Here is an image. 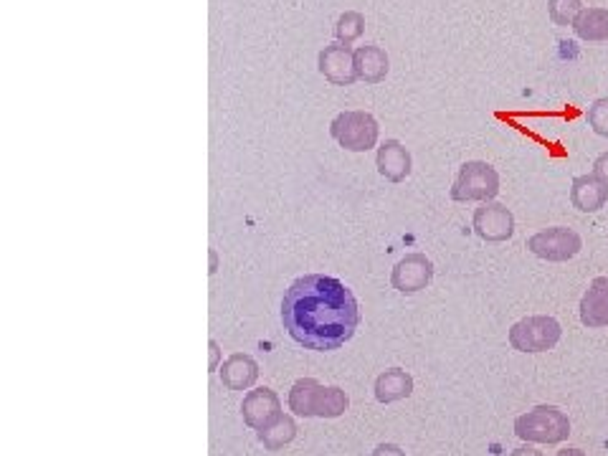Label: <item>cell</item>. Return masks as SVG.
I'll return each instance as SVG.
<instances>
[{"mask_svg": "<svg viewBox=\"0 0 608 456\" xmlns=\"http://www.w3.org/2000/svg\"><path fill=\"white\" fill-rule=\"evenodd\" d=\"M282 322L302 348L320 353L337 350L358 330V299L340 279L307 274L284 294Z\"/></svg>", "mask_w": 608, "mask_h": 456, "instance_id": "6da1fadb", "label": "cell"}, {"mask_svg": "<svg viewBox=\"0 0 608 456\" xmlns=\"http://www.w3.org/2000/svg\"><path fill=\"white\" fill-rule=\"evenodd\" d=\"M289 406L299 416L335 418L348 408V396L340 388H322L317 380H297L289 393Z\"/></svg>", "mask_w": 608, "mask_h": 456, "instance_id": "7a4b0ae2", "label": "cell"}, {"mask_svg": "<svg viewBox=\"0 0 608 456\" xmlns=\"http://www.w3.org/2000/svg\"><path fill=\"white\" fill-rule=\"evenodd\" d=\"M500 193V173L489 163L472 160L459 168V175L451 188V201L472 203V201H492Z\"/></svg>", "mask_w": 608, "mask_h": 456, "instance_id": "3957f363", "label": "cell"}, {"mask_svg": "<svg viewBox=\"0 0 608 456\" xmlns=\"http://www.w3.org/2000/svg\"><path fill=\"white\" fill-rule=\"evenodd\" d=\"M330 135L335 137L337 145L345 147L350 152H368L375 147L380 135L378 120L370 112H360V109H348L340 112L335 120L330 122Z\"/></svg>", "mask_w": 608, "mask_h": 456, "instance_id": "277c9868", "label": "cell"}, {"mask_svg": "<svg viewBox=\"0 0 608 456\" xmlns=\"http://www.w3.org/2000/svg\"><path fill=\"white\" fill-rule=\"evenodd\" d=\"M517 436L527 441H540V444H558L570 434V421L560 408L538 406L535 411L517 418Z\"/></svg>", "mask_w": 608, "mask_h": 456, "instance_id": "5b68a950", "label": "cell"}, {"mask_svg": "<svg viewBox=\"0 0 608 456\" xmlns=\"http://www.w3.org/2000/svg\"><path fill=\"white\" fill-rule=\"evenodd\" d=\"M560 332L563 330L553 317H525L510 330V342L512 348L520 350V353H545V350L558 345Z\"/></svg>", "mask_w": 608, "mask_h": 456, "instance_id": "8992f818", "label": "cell"}, {"mask_svg": "<svg viewBox=\"0 0 608 456\" xmlns=\"http://www.w3.org/2000/svg\"><path fill=\"white\" fill-rule=\"evenodd\" d=\"M527 249L532 251L535 256L545 261H568L583 249V239L578 236V231L565 226H555V228H545V231H538L535 236L527 239Z\"/></svg>", "mask_w": 608, "mask_h": 456, "instance_id": "52a82bcc", "label": "cell"}, {"mask_svg": "<svg viewBox=\"0 0 608 456\" xmlns=\"http://www.w3.org/2000/svg\"><path fill=\"white\" fill-rule=\"evenodd\" d=\"M474 234L489 244H502L515 234V216L502 203L487 201L474 211Z\"/></svg>", "mask_w": 608, "mask_h": 456, "instance_id": "ba28073f", "label": "cell"}, {"mask_svg": "<svg viewBox=\"0 0 608 456\" xmlns=\"http://www.w3.org/2000/svg\"><path fill=\"white\" fill-rule=\"evenodd\" d=\"M434 279V261L426 254H408L393 266L391 284L401 294H416L426 289Z\"/></svg>", "mask_w": 608, "mask_h": 456, "instance_id": "9c48e42d", "label": "cell"}, {"mask_svg": "<svg viewBox=\"0 0 608 456\" xmlns=\"http://www.w3.org/2000/svg\"><path fill=\"white\" fill-rule=\"evenodd\" d=\"M317 66H320V74L325 76L327 82L335 84V87H350V84L358 79V71H355V51L348 44H335L325 46L317 56Z\"/></svg>", "mask_w": 608, "mask_h": 456, "instance_id": "30bf717a", "label": "cell"}, {"mask_svg": "<svg viewBox=\"0 0 608 456\" xmlns=\"http://www.w3.org/2000/svg\"><path fill=\"white\" fill-rule=\"evenodd\" d=\"M375 168L391 183H403V180L411 175V152L406 150V145L398 140H386L378 147V155H375Z\"/></svg>", "mask_w": 608, "mask_h": 456, "instance_id": "8fae6325", "label": "cell"}, {"mask_svg": "<svg viewBox=\"0 0 608 456\" xmlns=\"http://www.w3.org/2000/svg\"><path fill=\"white\" fill-rule=\"evenodd\" d=\"M608 201V188L596 175H578L570 185V203L581 213H598Z\"/></svg>", "mask_w": 608, "mask_h": 456, "instance_id": "7c38bea8", "label": "cell"}, {"mask_svg": "<svg viewBox=\"0 0 608 456\" xmlns=\"http://www.w3.org/2000/svg\"><path fill=\"white\" fill-rule=\"evenodd\" d=\"M581 322L586 327L608 325V277H596L581 299Z\"/></svg>", "mask_w": 608, "mask_h": 456, "instance_id": "4fadbf2b", "label": "cell"}, {"mask_svg": "<svg viewBox=\"0 0 608 456\" xmlns=\"http://www.w3.org/2000/svg\"><path fill=\"white\" fill-rule=\"evenodd\" d=\"M244 418L254 429H266L274 418H279V398L269 388L249 393L244 401Z\"/></svg>", "mask_w": 608, "mask_h": 456, "instance_id": "5bb4252c", "label": "cell"}, {"mask_svg": "<svg viewBox=\"0 0 608 456\" xmlns=\"http://www.w3.org/2000/svg\"><path fill=\"white\" fill-rule=\"evenodd\" d=\"M391 69V61L388 54L380 46L365 44L360 49H355V71H358V79L368 84L383 82Z\"/></svg>", "mask_w": 608, "mask_h": 456, "instance_id": "9a60e30c", "label": "cell"}, {"mask_svg": "<svg viewBox=\"0 0 608 456\" xmlns=\"http://www.w3.org/2000/svg\"><path fill=\"white\" fill-rule=\"evenodd\" d=\"M256 375H259V368H256V360L249 358V355H234V358H228L221 368L223 386H228L231 391H244V388H249L256 380Z\"/></svg>", "mask_w": 608, "mask_h": 456, "instance_id": "2e32d148", "label": "cell"}, {"mask_svg": "<svg viewBox=\"0 0 608 456\" xmlns=\"http://www.w3.org/2000/svg\"><path fill=\"white\" fill-rule=\"evenodd\" d=\"M413 391V380L406 370L393 368L386 370L375 380V396H378L380 403H393L401 401V398H408Z\"/></svg>", "mask_w": 608, "mask_h": 456, "instance_id": "e0dca14e", "label": "cell"}, {"mask_svg": "<svg viewBox=\"0 0 608 456\" xmlns=\"http://www.w3.org/2000/svg\"><path fill=\"white\" fill-rule=\"evenodd\" d=\"M573 31L583 41H608V11L606 8H583L573 23Z\"/></svg>", "mask_w": 608, "mask_h": 456, "instance_id": "ac0fdd59", "label": "cell"}, {"mask_svg": "<svg viewBox=\"0 0 608 456\" xmlns=\"http://www.w3.org/2000/svg\"><path fill=\"white\" fill-rule=\"evenodd\" d=\"M363 31H365V16L358 11H345L335 23V38L340 44L350 46L353 41H358V38L363 36Z\"/></svg>", "mask_w": 608, "mask_h": 456, "instance_id": "d6986e66", "label": "cell"}, {"mask_svg": "<svg viewBox=\"0 0 608 456\" xmlns=\"http://www.w3.org/2000/svg\"><path fill=\"white\" fill-rule=\"evenodd\" d=\"M581 11V0H548V16L555 26H573Z\"/></svg>", "mask_w": 608, "mask_h": 456, "instance_id": "ffe728a7", "label": "cell"}, {"mask_svg": "<svg viewBox=\"0 0 608 456\" xmlns=\"http://www.w3.org/2000/svg\"><path fill=\"white\" fill-rule=\"evenodd\" d=\"M259 439L264 441L269 449H279V446L289 444L294 439V424L289 418H277V424L266 426L259 431Z\"/></svg>", "mask_w": 608, "mask_h": 456, "instance_id": "44dd1931", "label": "cell"}, {"mask_svg": "<svg viewBox=\"0 0 608 456\" xmlns=\"http://www.w3.org/2000/svg\"><path fill=\"white\" fill-rule=\"evenodd\" d=\"M586 120H588V125H591V130L596 132V135L608 137V97L596 99V102L588 107Z\"/></svg>", "mask_w": 608, "mask_h": 456, "instance_id": "7402d4cb", "label": "cell"}, {"mask_svg": "<svg viewBox=\"0 0 608 456\" xmlns=\"http://www.w3.org/2000/svg\"><path fill=\"white\" fill-rule=\"evenodd\" d=\"M593 175L608 188V152H603V155L596 158V163H593Z\"/></svg>", "mask_w": 608, "mask_h": 456, "instance_id": "603a6c76", "label": "cell"}, {"mask_svg": "<svg viewBox=\"0 0 608 456\" xmlns=\"http://www.w3.org/2000/svg\"><path fill=\"white\" fill-rule=\"evenodd\" d=\"M373 456H406V454H403V451L393 444H380L378 449L373 451Z\"/></svg>", "mask_w": 608, "mask_h": 456, "instance_id": "cb8c5ba5", "label": "cell"}, {"mask_svg": "<svg viewBox=\"0 0 608 456\" xmlns=\"http://www.w3.org/2000/svg\"><path fill=\"white\" fill-rule=\"evenodd\" d=\"M512 456H543V454H540V451H535V449H517Z\"/></svg>", "mask_w": 608, "mask_h": 456, "instance_id": "d4e9b609", "label": "cell"}, {"mask_svg": "<svg viewBox=\"0 0 608 456\" xmlns=\"http://www.w3.org/2000/svg\"><path fill=\"white\" fill-rule=\"evenodd\" d=\"M558 456H586L581 449H568V451H560Z\"/></svg>", "mask_w": 608, "mask_h": 456, "instance_id": "484cf974", "label": "cell"}]
</instances>
